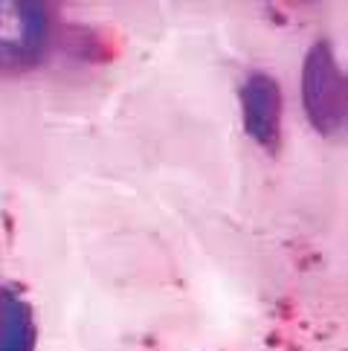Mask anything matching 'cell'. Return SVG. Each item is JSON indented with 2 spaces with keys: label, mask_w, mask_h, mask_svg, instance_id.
<instances>
[{
  "label": "cell",
  "mask_w": 348,
  "mask_h": 351,
  "mask_svg": "<svg viewBox=\"0 0 348 351\" xmlns=\"http://www.w3.org/2000/svg\"><path fill=\"white\" fill-rule=\"evenodd\" d=\"M53 44L47 3L0 0V76H21L41 64Z\"/></svg>",
  "instance_id": "6da1fadb"
},
{
  "label": "cell",
  "mask_w": 348,
  "mask_h": 351,
  "mask_svg": "<svg viewBox=\"0 0 348 351\" xmlns=\"http://www.w3.org/2000/svg\"><path fill=\"white\" fill-rule=\"evenodd\" d=\"M302 99L308 119L319 134L343 131L348 114L345 76L328 41H316L308 49L302 67Z\"/></svg>",
  "instance_id": "7a4b0ae2"
},
{
  "label": "cell",
  "mask_w": 348,
  "mask_h": 351,
  "mask_svg": "<svg viewBox=\"0 0 348 351\" xmlns=\"http://www.w3.org/2000/svg\"><path fill=\"white\" fill-rule=\"evenodd\" d=\"M241 114H244V131L253 140L267 148L279 152L282 148V114L284 99L282 87L270 73H250L241 84Z\"/></svg>",
  "instance_id": "3957f363"
},
{
  "label": "cell",
  "mask_w": 348,
  "mask_h": 351,
  "mask_svg": "<svg viewBox=\"0 0 348 351\" xmlns=\"http://www.w3.org/2000/svg\"><path fill=\"white\" fill-rule=\"evenodd\" d=\"M35 311L18 285H0V351H35Z\"/></svg>",
  "instance_id": "277c9868"
}]
</instances>
